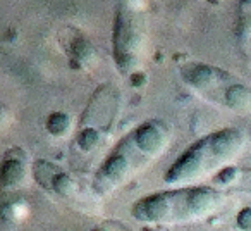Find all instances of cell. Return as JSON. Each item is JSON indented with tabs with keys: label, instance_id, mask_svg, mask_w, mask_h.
Returning a JSON list of instances; mask_svg holds the SVG:
<instances>
[{
	"label": "cell",
	"instance_id": "1",
	"mask_svg": "<svg viewBox=\"0 0 251 231\" xmlns=\"http://www.w3.org/2000/svg\"><path fill=\"white\" fill-rule=\"evenodd\" d=\"M172 128L164 119H147L122 137L93 178V192L107 197L148 169L171 145Z\"/></svg>",
	"mask_w": 251,
	"mask_h": 231
},
{
	"label": "cell",
	"instance_id": "2",
	"mask_svg": "<svg viewBox=\"0 0 251 231\" xmlns=\"http://www.w3.org/2000/svg\"><path fill=\"white\" fill-rule=\"evenodd\" d=\"M246 135L237 128L213 131L189 145L167 169L164 181L172 188L196 186L226 171L241 154Z\"/></svg>",
	"mask_w": 251,
	"mask_h": 231
},
{
	"label": "cell",
	"instance_id": "6",
	"mask_svg": "<svg viewBox=\"0 0 251 231\" xmlns=\"http://www.w3.org/2000/svg\"><path fill=\"white\" fill-rule=\"evenodd\" d=\"M219 176H222L224 183L226 185H232V183H236V185H239L241 188H246L251 192V169H236V168H227L226 171H222Z\"/></svg>",
	"mask_w": 251,
	"mask_h": 231
},
{
	"label": "cell",
	"instance_id": "5",
	"mask_svg": "<svg viewBox=\"0 0 251 231\" xmlns=\"http://www.w3.org/2000/svg\"><path fill=\"white\" fill-rule=\"evenodd\" d=\"M182 76L191 87L200 90L203 95L210 98L219 97V91L224 93V104L232 107L234 111H251V91L241 85H230L224 88L226 78H229L226 73H222L217 67L210 66H186L182 69Z\"/></svg>",
	"mask_w": 251,
	"mask_h": 231
},
{
	"label": "cell",
	"instance_id": "3",
	"mask_svg": "<svg viewBox=\"0 0 251 231\" xmlns=\"http://www.w3.org/2000/svg\"><path fill=\"white\" fill-rule=\"evenodd\" d=\"M226 195L212 186H179L141 197L131 207V216L145 224H188L213 216Z\"/></svg>",
	"mask_w": 251,
	"mask_h": 231
},
{
	"label": "cell",
	"instance_id": "7",
	"mask_svg": "<svg viewBox=\"0 0 251 231\" xmlns=\"http://www.w3.org/2000/svg\"><path fill=\"white\" fill-rule=\"evenodd\" d=\"M12 123H14V111L7 104L0 102V135L7 131Z\"/></svg>",
	"mask_w": 251,
	"mask_h": 231
},
{
	"label": "cell",
	"instance_id": "4",
	"mask_svg": "<svg viewBox=\"0 0 251 231\" xmlns=\"http://www.w3.org/2000/svg\"><path fill=\"white\" fill-rule=\"evenodd\" d=\"M143 4L119 2L114 21V60L119 73L131 74L140 69L147 54V26Z\"/></svg>",
	"mask_w": 251,
	"mask_h": 231
}]
</instances>
